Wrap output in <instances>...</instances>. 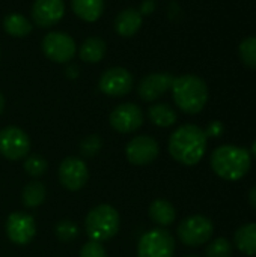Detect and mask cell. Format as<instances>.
<instances>
[{"mask_svg":"<svg viewBox=\"0 0 256 257\" xmlns=\"http://www.w3.org/2000/svg\"><path fill=\"white\" fill-rule=\"evenodd\" d=\"M47 190L42 182L33 181L23 188V205L26 208H38L45 200Z\"/></svg>","mask_w":256,"mask_h":257,"instance_id":"23","label":"cell"},{"mask_svg":"<svg viewBox=\"0 0 256 257\" xmlns=\"http://www.w3.org/2000/svg\"><path fill=\"white\" fill-rule=\"evenodd\" d=\"M249 203L256 209V184L252 187V190L249 191Z\"/></svg>","mask_w":256,"mask_h":257,"instance_id":"32","label":"cell"},{"mask_svg":"<svg viewBox=\"0 0 256 257\" xmlns=\"http://www.w3.org/2000/svg\"><path fill=\"white\" fill-rule=\"evenodd\" d=\"M149 217L155 224L161 227H167L174 224V221L177 220V211L170 202L157 199L149 206Z\"/></svg>","mask_w":256,"mask_h":257,"instance_id":"18","label":"cell"},{"mask_svg":"<svg viewBox=\"0 0 256 257\" xmlns=\"http://www.w3.org/2000/svg\"><path fill=\"white\" fill-rule=\"evenodd\" d=\"M101 149V139L100 136H88L81 140L80 143V152L84 157H95Z\"/></svg>","mask_w":256,"mask_h":257,"instance_id":"28","label":"cell"},{"mask_svg":"<svg viewBox=\"0 0 256 257\" xmlns=\"http://www.w3.org/2000/svg\"><path fill=\"white\" fill-rule=\"evenodd\" d=\"M174 78L175 77H172L170 74H166V72H155V74L146 75L139 83L137 90H139L140 98L146 102H152V101L158 99L167 90H170Z\"/></svg>","mask_w":256,"mask_h":257,"instance_id":"14","label":"cell"},{"mask_svg":"<svg viewBox=\"0 0 256 257\" xmlns=\"http://www.w3.org/2000/svg\"><path fill=\"white\" fill-rule=\"evenodd\" d=\"M213 172L225 181H240L252 167V155L243 146L222 145L211 154Z\"/></svg>","mask_w":256,"mask_h":257,"instance_id":"2","label":"cell"},{"mask_svg":"<svg viewBox=\"0 0 256 257\" xmlns=\"http://www.w3.org/2000/svg\"><path fill=\"white\" fill-rule=\"evenodd\" d=\"M238 54L241 62L247 68L256 69V36H249L243 39V42L238 47Z\"/></svg>","mask_w":256,"mask_h":257,"instance_id":"24","label":"cell"},{"mask_svg":"<svg viewBox=\"0 0 256 257\" xmlns=\"http://www.w3.org/2000/svg\"><path fill=\"white\" fill-rule=\"evenodd\" d=\"M42 51L50 60L66 63L75 54V41L65 32H50L42 39Z\"/></svg>","mask_w":256,"mask_h":257,"instance_id":"8","label":"cell"},{"mask_svg":"<svg viewBox=\"0 0 256 257\" xmlns=\"http://www.w3.org/2000/svg\"><path fill=\"white\" fill-rule=\"evenodd\" d=\"M3 108H5V98H3V95H2V92H0V114H2V111H3Z\"/></svg>","mask_w":256,"mask_h":257,"instance_id":"33","label":"cell"},{"mask_svg":"<svg viewBox=\"0 0 256 257\" xmlns=\"http://www.w3.org/2000/svg\"><path fill=\"white\" fill-rule=\"evenodd\" d=\"M65 15L63 0H35L32 8L33 21L41 27L57 24Z\"/></svg>","mask_w":256,"mask_h":257,"instance_id":"15","label":"cell"},{"mask_svg":"<svg viewBox=\"0 0 256 257\" xmlns=\"http://www.w3.org/2000/svg\"><path fill=\"white\" fill-rule=\"evenodd\" d=\"M106 54V42L101 38H88L80 47V59L88 63L103 60Z\"/></svg>","mask_w":256,"mask_h":257,"instance_id":"21","label":"cell"},{"mask_svg":"<svg viewBox=\"0 0 256 257\" xmlns=\"http://www.w3.org/2000/svg\"><path fill=\"white\" fill-rule=\"evenodd\" d=\"M47 169H48L47 160L44 157H41V155H30L24 161V170L30 176L39 178V176H42L47 172Z\"/></svg>","mask_w":256,"mask_h":257,"instance_id":"27","label":"cell"},{"mask_svg":"<svg viewBox=\"0 0 256 257\" xmlns=\"http://www.w3.org/2000/svg\"><path fill=\"white\" fill-rule=\"evenodd\" d=\"M89 179V170L83 160L75 157L65 158L59 166V181L69 191L81 190Z\"/></svg>","mask_w":256,"mask_h":257,"instance_id":"11","label":"cell"},{"mask_svg":"<svg viewBox=\"0 0 256 257\" xmlns=\"http://www.w3.org/2000/svg\"><path fill=\"white\" fill-rule=\"evenodd\" d=\"M187 257H198V256H187Z\"/></svg>","mask_w":256,"mask_h":257,"instance_id":"35","label":"cell"},{"mask_svg":"<svg viewBox=\"0 0 256 257\" xmlns=\"http://www.w3.org/2000/svg\"><path fill=\"white\" fill-rule=\"evenodd\" d=\"M175 238L166 229H152L142 235L137 244V257H174Z\"/></svg>","mask_w":256,"mask_h":257,"instance_id":"6","label":"cell"},{"mask_svg":"<svg viewBox=\"0 0 256 257\" xmlns=\"http://www.w3.org/2000/svg\"><path fill=\"white\" fill-rule=\"evenodd\" d=\"M54 233L59 241L62 242H71L78 236V227L71 220H62L56 224Z\"/></svg>","mask_w":256,"mask_h":257,"instance_id":"26","label":"cell"},{"mask_svg":"<svg viewBox=\"0 0 256 257\" xmlns=\"http://www.w3.org/2000/svg\"><path fill=\"white\" fill-rule=\"evenodd\" d=\"M72 11L88 23L97 21L104 12V0H71Z\"/></svg>","mask_w":256,"mask_h":257,"instance_id":"19","label":"cell"},{"mask_svg":"<svg viewBox=\"0 0 256 257\" xmlns=\"http://www.w3.org/2000/svg\"><path fill=\"white\" fill-rule=\"evenodd\" d=\"M148 117L155 126H160V128H169L178 119L177 111L169 104H163V102L151 105L148 110Z\"/></svg>","mask_w":256,"mask_h":257,"instance_id":"20","label":"cell"},{"mask_svg":"<svg viewBox=\"0 0 256 257\" xmlns=\"http://www.w3.org/2000/svg\"><path fill=\"white\" fill-rule=\"evenodd\" d=\"M154 9H155V2L154 0H143L142 5H140V11L139 12L142 15H149V14L154 12Z\"/></svg>","mask_w":256,"mask_h":257,"instance_id":"31","label":"cell"},{"mask_svg":"<svg viewBox=\"0 0 256 257\" xmlns=\"http://www.w3.org/2000/svg\"><path fill=\"white\" fill-rule=\"evenodd\" d=\"M160 146L151 136H137L131 139L125 148L127 160L134 166H148L157 160Z\"/></svg>","mask_w":256,"mask_h":257,"instance_id":"9","label":"cell"},{"mask_svg":"<svg viewBox=\"0 0 256 257\" xmlns=\"http://www.w3.org/2000/svg\"><path fill=\"white\" fill-rule=\"evenodd\" d=\"M3 29L11 36L23 38V36H27L32 32V24L21 14H9L3 20Z\"/></svg>","mask_w":256,"mask_h":257,"instance_id":"22","label":"cell"},{"mask_svg":"<svg viewBox=\"0 0 256 257\" xmlns=\"http://www.w3.org/2000/svg\"><path fill=\"white\" fill-rule=\"evenodd\" d=\"M133 75L125 68L107 69L100 78V90L109 96H124L133 89Z\"/></svg>","mask_w":256,"mask_h":257,"instance_id":"13","label":"cell"},{"mask_svg":"<svg viewBox=\"0 0 256 257\" xmlns=\"http://www.w3.org/2000/svg\"><path fill=\"white\" fill-rule=\"evenodd\" d=\"M234 245L246 256H256V223L244 224L234 233Z\"/></svg>","mask_w":256,"mask_h":257,"instance_id":"17","label":"cell"},{"mask_svg":"<svg viewBox=\"0 0 256 257\" xmlns=\"http://www.w3.org/2000/svg\"><path fill=\"white\" fill-rule=\"evenodd\" d=\"M30 151L29 136L18 126H6L0 130V155L11 161L26 158Z\"/></svg>","mask_w":256,"mask_h":257,"instance_id":"7","label":"cell"},{"mask_svg":"<svg viewBox=\"0 0 256 257\" xmlns=\"http://www.w3.org/2000/svg\"><path fill=\"white\" fill-rule=\"evenodd\" d=\"M142 17L143 15L134 8L124 9L115 18V30L118 32V35H121L124 38L134 36L139 32V29L142 27V20H143Z\"/></svg>","mask_w":256,"mask_h":257,"instance_id":"16","label":"cell"},{"mask_svg":"<svg viewBox=\"0 0 256 257\" xmlns=\"http://www.w3.org/2000/svg\"><path fill=\"white\" fill-rule=\"evenodd\" d=\"M178 238L187 247H199L213 238L214 224L204 215H190L178 226Z\"/></svg>","mask_w":256,"mask_h":257,"instance_id":"5","label":"cell"},{"mask_svg":"<svg viewBox=\"0 0 256 257\" xmlns=\"http://www.w3.org/2000/svg\"><path fill=\"white\" fill-rule=\"evenodd\" d=\"M208 137L198 125L186 123L177 128L169 139L170 157L183 166H196L205 155Z\"/></svg>","mask_w":256,"mask_h":257,"instance_id":"1","label":"cell"},{"mask_svg":"<svg viewBox=\"0 0 256 257\" xmlns=\"http://www.w3.org/2000/svg\"><path fill=\"white\" fill-rule=\"evenodd\" d=\"M232 244L226 238H216L207 247V257H232Z\"/></svg>","mask_w":256,"mask_h":257,"instance_id":"25","label":"cell"},{"mask_svg":"<svg viewBox=\"0 0 256 257\" xmlns=\"http://www.w3.org/2000/svg\"><path fill=\"white\" fill-rule=\"evenodd\" d=\"M252 155L256 158V140L253 142V145H252Z\"/></svg>","mask_w":256,"mask_h":257,"instance_id":"34","label":"cell"},{"mask_svg":"<svg viewBox=\"0 0 256 257\" xmlns=\"http://www.w3.org/2000/svg\"><path fill=\"white\" fill-rule=\"evenodd\" d=\"M222 133H223V125H222L220 122H217V120L211 122V123L208 125V128L205 130L207 137H220Z\"/></svg>","mask_w":256,"mask_h":257,"instance_id":"30","label":"cell"},{"mask_svg":"<svg viewBox=\"0 0 256 257\" xmlns=\"http://www.w3.org/2000/svg\"><path fill=\"white\" fill-rule=\"evenodd\" d=\"M119 214L110 205H98L86 215L84 227L91 241L104 242L112 239L119 230Z\"/></svg>","mask_w":256,"mask_h":257,"instance_id":"4","label":"cell"},{"mask_svg":"<svg viewBox=\"0 0 256 257\" xmlns=\"http://www.w3.org/2000/svg\"><path fill=\"white\" fill-rule=\"evenodd\" d=\"M110 125L115 131L130 134L139 130L143 123V111L133 102H125L113 108L110 113Z\"/></svg>","mask_w":256,"mask_h":257,"instance_id":"10","label":"cell"},{"mask_svg":"<svg viewBox=\"0 0 256 257\" xmlns=\"http://www.w3.org/2000/svg\"><path fill=\"white\" fill-rule=\"evenodd\" d=\"M36 233V224L32 215L26 212H14L6 220V235L17 245L29 244Z\"/></svg>","mask_w":256,"mask_h":257,"instance_id":"12","label":"cell"},{"mask_svg":"<svg viewBox=\"0 0 256 257\" xmlns=\"http://www.w3.org/2000/svg\"><path fill=\"white\" fill-rule=\"evenodd\" d=\"M80 257H107V253H106L104 247L101 245V242L89 241L81 247Z\"/></svg>","mask_w":256,"mask_h":257,"instance_id":"29","label":"cell"},{"mask_svg":"<svg viewBox=\"0 0 256 257\" xmlns=\"http://www.w3.org/2000/svg\"><path fill=\"white\" fill-rule=\"evenodd\" d=\"M170 90L177 107L187 114L201 113L208 102V86L198 75L186 74L174 78Z\"/></svg>","mask_w":256,"mask_h":257,"instance_id":"3","label":"cell"}]
</instances>
